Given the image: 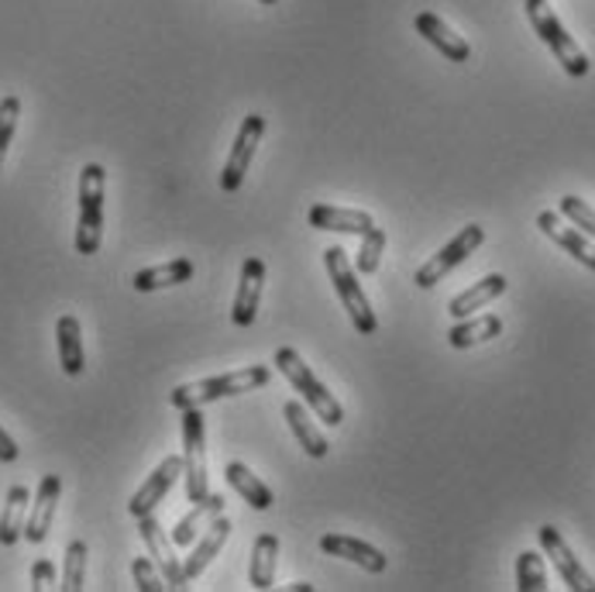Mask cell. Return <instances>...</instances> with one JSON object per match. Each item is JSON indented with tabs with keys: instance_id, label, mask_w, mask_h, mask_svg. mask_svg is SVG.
Returning a JSON list of instances; mask_svg holds the SVG:
<instances>
[{
	"instance_id": "cell-13",
	"label": "cell",
	"mask_w": 595,
	"mask_h": 592,
	"mask_svg": "<svg viewBox=\"0 0 595 592\" xmlns=\"http://www.w3.org/2000/svg\"><path fill=\"white\" fill-rule=\"evenodd\" d=\"M183 476V458L179 455H170L165 458L152 476L145 479V486H141L135 496H131V503H128V513L138 520V516H145V513H155V507L165 500V492H170L176 486V479Z\"/></svg>"
},
{
	"instance_id": "cell-15",
	"label": "cell",
	"mask_w": 595,
	"mask_h": 592,
	"mask_svg": "<svg viewBox=\"0 0 595 592\" xmlns=\"http://www.w3.org/2000/svg\"><path fill=\"white\" fill-rule=\"evenodd\" d=\"M59 496H62V479L59 476H42L38 483V492H35V503H32V513L25 520V541L32 544H42L52 531V520H56V507H59Z\"/></svg>"
},
{
	"instance_id": "cell-17",
	"label": "cell",
	"mask_w": 595,
	"mask_h": 592,
	"mask_svg": "<svg viewBox=\"0 0 595 592\" xmlns=\"http://www.w3.org/2000/svg\"><path fill=\"white\" fill-rule=\"evenodd\" d=\"M228 537H231V520H228L224 513H221V516H213L210 524H207V531L197 537V544H194V552H189V558L183 561L186 579L203 576V572H207V565L221 555V548L228 544Z\"/></svg>"
},
{
	"instance_id": "cell-6",
	"label": "cell",
	"mask_w": 595,
	"mask_h": 592,
	"mask_svg": "<svg viewBox=\"0 0 595 592\" xmlns=\"http://www.w3.org/2000/svg\"><path fill=\"white\" fill-rule=\"evenodd\" d=\"M482 242H486V228H482V224H468V228H462V231L455 234V239H451L438 255H431V258H427V263L417 269L413 282H417L420 290H434L444 276H451L462 263H468V255L479 252Z\"/></svg>"
},
{
	"instance_id": "cell-4",
	"label": "cell",
	"mask_w": 595,
	"mask_h": 592,
	"mask_svg": "<svg viewBox=\"0 0 595 592\" xmlns=\"http://www.w3.org/2000/svg\"><path fill=\"white\" fill-rule=\"evenodd\" d=\"M104 183L101 162H86L80 173V218H77V252L97 255L104 239Z\"/></svg>"
},
{
	"instance_id": "cell-25",
	"label": "cell",
	"mask_w": 595,
	"mask_h": 592,
	"mask_svg": "<svg viewBox=\"0 0 595 592\" xmlns=\"http://www.w3.org/2000/svg\"><path fill=\"white\" fill-rule=\"evenodd\" d=\"M282 417H285V423H290V431H293V438L300 441V448L311 458H324L327 452H330V444L320 438V431H317V423L311 420V414L303 410V404H296V399H290V404L282 407Z\"/></svg>"
},
{
	"instance_id": "cell-5",
	"label": "cell",
	"mask_w": 595,
	"mask_h": 592,
	"mask_svg": "<svg viewBox=\"0 0 595 592\" xmlns=\"http://www.w3.org/2000/svg\"><path fill=\"white\" fill-rule=\"evenodd\" d=\"M324 266H327V276L330 282H335V290L345 303V311L354 324V330L359 335H375L378 330V321H375V311H372V303L365 297V290L359 287V276H354V266L348 263V252L338 248V245H330L324 252Z\"/></svg>"
},
{
	"instance_id": "cell-20",
	"label": "cell",
	"mask_w": 595,
	"mask_h": 592,
	"mask_svg": "<svg viewBox=\"0 0 595 592\" xmlns=\"http://www.w3.org/2000/svg\"><path fill=\"white\" fill-rule=\"evenodd\" d=\"M506 293V276L503 272H492L486 279H479L475 287H468L465 293H458L455 300L447 303V314L455 317V321H465L471 317L475 311H486V306L495 300V297H503Z\"/></svg>"
},
{
	"instance_id": "cell-37",
	"label": "cell",
	"mask_w": 595,
	"mask_h": 592,
	"mask_svg": "<svg viewBox=\"0 0 595 592\" xmlns=\"http://www.w3.org/2000/svg\"><path fill=\"white\" fill-rule=\"evenodd\" d=\"M258 4H266V8H272V4H279V0H258Z\"/></svg>"
},
{
	"instance_id": "cell-33",
	"label": "cell",
	"mask_w": 595,
	"mask_h": 592,
	"mask_svg": "<svg viewBox=\"0 0 595 592\" xmlns=\"http://www.w3.org/2000/svg\"><path fill=\"white\" fill-rule=\"evenodd\" d=\"M131 576H135V585L141 592H162L165 589V579H162V572L155 568L152 558H135L131 561Z\"/></svg>"
},
{
	"instance_id": "cell-36",
	"label": "cell",
	"mask_w": 595,
	"mask_h": 592,
	"mask_svg": "<svg viewBox=\"0 0 595 592\" xmlns=\"http://www.w3.org/2000/svg\"><path fill=\"white\" fill-rule=\"evenodd\" d=\"M311 589H314L311 582H296V585H293V592H311Z\"/></svg>"
},
{
	"instance_id": "cell-34",
	"label": "cell",
	"mask_w": 595,
	"mask_h": 592,
	"mask_svg": "<svg viewBox=\"0 0 595 592\" xmlns=\"http://www.w3.org/2000/svg\"><path fill=\"white\" fill-rule=\"evenodd\" d=\"M52 585H56V565L49 558H38L32 565V589L45 592V589H52Z\"/></svg>"
},
{
	"instance_id": "cell-27",
	"label": "cell",
	"mask_w": 595,
	"mask_h": 592,
	"mask_svg": "<svg viewBox=\"0 0 595 592\" xmlns=\"http://www.w3.org/2000/svg\"><path fill=\"white\" fill-rule=\"evenodd\" d=\"M276 558H279V537L276 534H258L252 544V565H248V579L255 589H272L276 582Z\"/></svg>"
},
{
	"instance_id": "cell-23",
	"label": "cell",
	"mask_w": 595,
	"mask_h": 592,
	"mask_svg": "<svg viewBox=\"0 0 595 592\" xmlns=\"http://www.w3.org/2000/svg\"><path fill=\"white\" fill-rule=\"evenodd\" d=\"M189 279H194V263H189V258H173V263H162V266L135 272L131 287L138 293H155V290H165V287H179V282H189Z\"/></svg>"
},
{
	"instance_id": "cell-26",
	"label": "cell",
	"mask_w": 595,
	"mask_h": 592,
	"mask_svg": "<svg viewBox=\"0 0 595 592\" xmlns=\"http://www.w3.org/2000/svg\"><path fill=\"white\" fill-rule=\"evenodd\" d=\"M28 507H32V492L25 486H11L4 500V513H0V544H4V548L18 544V537L25 534Z\"/></svg>"
},
{
	"instance_id": "cell-29",
	"label": "cell",
	"mask_w": 595,
	"mask_h": 592,
	"mask_svg": "<svg viewBox=\"0 0 595 592\" xmlns=\"http://www.w3.org/2000/svg\"><path fill=\"white\" fill-rule=\"evenodd\" d=\"M86 544L83 541H69L66 548V568H62V589L66 592H80L86 579Z\"/></svg>"
},
{
	"instance_id": "cell-3",
	"label": "cell",
	"mask_w": 595,
	"mask_h": 592,
	"mask_svg": "<svg viewBox=\"0 0 595 592\" xmlns=\"http://www.w3.org/2000/svg\"><path fill=\"white\" fill-rule=\"evenodd\" d=\"M523 8H527V18H530L534 32L540 35V42L547 45V49L555 53V59L561 62L564 73H568V77H575V80L588 77L592 62H588V56L579 49V42L568 35V28L561 25V18L555 14V8L547 4V0H523Z\"/></svg>"
},
{
	"instance_id": "cell-11",
	"label": "cell",
	"mask_w": 595,
	"mask_h": 592,
	"mask_svg": "<svg viewBox=\"0 0 595 592\" xmlns=\"http://www.w3.org/2000/svg\"><path fill=\"white\" fill-rule=\"evenodd\" d=\"M537 228H540L558 248H564L571 258H575V263H582L585 269L595 272V242L588 239L585 231H579L575 224L568 228V224L561 221L558 210H540V214H537Z\"/></svg>"
},
{
	"instance_id": "cell-12",
	"label": "cell",
	"mask_w": 595,
	"mask_h": 592,
	"mask_svg": "<svg viewBox=\"0 0 595 592\" xmlns=\"http://www.w3.org/2000/svg\"><path fill=\"white\" fill-rule=\"evenodd\" d=\"M261 290H266V263L252 255V258H245L242 282H237V293H234V303H231V321L237 327H252L255 324Z\"/></svg>"
},
{
	"instance_id": "cell-10",
	"label": "cell",
	"mask_w": 595,
	"mask_h": 592,
	"mask_svg": "<svg viewBox=\"0 0 595 592\" xmlns=\"http://www.w3.org/2000/svg\"><path fill=\"white\" fill-rule=\"evenodd\" d=\"M537 537H540L544 555L551 558V565L558 568V576L564 579V585H568V589H575V592H595V579H592V576L585 572V568H582V561L575 558V552L568 548V541L561 537V531H558V527L544 524V527L537 531Z\"/></svg>"
},
{
	"instance_id": "cell-14",
	"label": "cell",
	"mask_w": 595,
	"mask_h": 592,
	"mask_svg": "<svg viewBox=\"0 0 595 592\" xmlns=\"http://www.w3.org/2000/svg\"><path fill=\"white\" fill-rule=\"evenodd\" d=\"M320 552L330 555V558H345L351 565H359L365 568V572L378 576V572H386V555L375 548V544L362 541V537H351V534H324L320 537Z\"/></svg>"
},
{
	"instance_id": "cell-1",
	"label": "cell",
	"mask_w": 595,
	"mask_h": 592,
	"mask_svg": "<svg viewBox=\"0 0 595 592\" xmlns=\"http://www.w3.org/2000/svg\"><path fill=\"white\" fill-rule=\"evenodd\" d=\"M269 365H245L237 372H228V375H213V379H200V383H186V386H176L170 393L173 407L186 410V407H203V404H213V399H228V396H242V393H252L258 386L269 383Z\"/></svg>"
},
{
	"instance_id": "cell-7",
	"label": "cell",
	"mask_w": 595,
	"mask_h": 592,
	"mask_svg": "<svg viewBox=\"0 0 595 592\" xmlns=\"http://www.w3.org/2000/svg\"><path fill=\"white\" fill-rule=\"evenodd\" d=\"M183 476H186V500L200 503L207 489V448H203V414L200 407L183 410Z\"/></svg>"
},
{
	"instance_id": "cell-30",
	"label": "cell",
	"mask_w": 595,
	"mask_h": 592,
	"mask_svg": "<svg viewBox=\"0 0 595 592\" xmlns=\"http://www.w3.org/2000/svg\"><path fill=\"white\" fill-rule=\"evenodd\" d=\"M383 252H386V231L383 228H372L362 234V248H359V263H354V269H359L362 276H375L378 263H383Z\"/></svg>"
},
{
	"instance_id": "cell-32",
	"label": "cell",
	"mask_w": 595,
	"mask_h": 592,
	"mask_svg": "<svg viewBox=\"0 0 595 592\" xmlns=\"http://www.w3.org/2000/svg\"><path fill=\"white\" fill-rule=\"evenodd\" d=\"M18 117H21V101L14 97V93H8V97L0 101V165H4L8 149H11V141H14Z\"/></svg>"
},
{
	"instance_id": "cell-16",
	"label": "cell",
	"mask_w": 595,
	"mask_h": 592,
	"mask_svg": "<svg viewBox=\"0 0 595 592\" xmlns=\"http://www.w3.org/2000/svg\"><path fill=\"white\" fill-rule=\"evenodd\" d=\"M413 28H417L420 38L431 42L447 62H468V59H471V45H468L458 32H451L434 11H420V14L413 18Z\"/></svg>"
},
{
	"instance_id": "cell-28",
	"label": "cell",
	"mask_w": 595,
	"mask_h": 592,
	"mask_svg": "<svg viewBox=\"0 0 595 592\" xmlns=\"http://www.w3.org/2000/svg\"><path fill=\"white\" fill-rule=\"evenodd\" d=\"M516 589L520 592H544L547 589V568L537 552H523L516 558Z\"/></svg>"
},
{
	"instance_id": "cell-19",
	"label": "cell",
	"mask_w": 595,
	"mask_h": 592,
	"mask_svg": "<svg viewBox=\"0 0 595 592\" xmlns=\"http://www.w3.org/2000/svg\"><path fill=\"white\" fill-rule=\"evenodd\" d=\"M311 228L317 231H338V234H362L375 228V218L369 210H345V207H330V204H317L311 207Z\"/></svg>"
},
{
	"instance_id": "cell-2",
	"label": "cell",
	"mask_w": 595,
	"mask_h": 592,
	"mask_svg": "<svg viewBox=\"0 0 595 592\" xmlns=\"http://www.w3.org/2000/svg\"><path fill=\"white\" fill-rule=\"evenodd\" d=\"M276 369L285 379H290V386L303 396V404L311 407L327 423V428H341V423H345V407L338 404L335 396H330V390L314 375V369L300 359L296 348H279L276 351Z\"/></svg>"
},
{
	"instance_id": "cell-35",
	"label": "cell",
	"mask_w": 595,
	"mask_h": 592,
	"mask_svg": "<svg viewBox=\"0 0 595 592\" xmlns=\"http://www.w3.org/2000/svg\"><path fill=\"white\" fill-rule=\"evenodd\" d=\"M18 455H21L18 441L4 428H0V462H18Z\"/></svg>"
},
{
	"instance_id": "cell-8",
	"label": "cell",
	"mask_w": 595,
	"mask_h": 592,
	"mask_svg": "<svg viewBox=\"0 0 595 592\" xmlns=\"http://www.w3.org/2000/svg\"><path fill=\"white\" fill-rule=\"evenodd\" d=\"M261 138H266V117L261 114H248L242 128H237V138H234V146H231V155L224 162V173H221V189L224 194H237L245 183V173H248V165L261 146Z\"/></svg>"
},
{
	"instance_id": "cell-9",
	"label": "cell",
	"mask_w": 595,
	"mask_h": 592,
	"mask_svg": "<svg viewBox=\"0 0 595 592\" xmlns=\"http://www.w3.org/2000/svg\"><path fill=\"white\" fill-rule=\"evenodd\" d=\"M138 534H141V541L149 544V555H152L155 568H159L162 579H165V589H179V592H183V589L189 585L186 568H183V561L176 558V544H173L170 534L162 531L159 516H155V513L138 516Z\"/></svg>"
},
{
	"instance_id": "cell-24",
	"label": "cell",
	"mask_w": 595,
	"mask_h": 592,
	"mask_svg": "<svg viewBox=\"0 0 595 592\" xmlns=\"http://www.w3.org/2000/svg\"><path fill=\"white\" fill-rule=\"evenodd\" d=\"M503 335V321L495 314H482V317H465V321H455V327L447 330V345L451 348H475V345H486L492 338Z\"/></svg>"
},
{
	"instance_id": "cell-22",
	"label": "cell",
	"mask_w": 595,
	"mask_h": 592,
	"mask_svg": "<svg viewBox=\"0 0 595 592\" xmlns=\"http://www.w3.org/2000/svg\"><path fill=\"white\" fill-rule=\"evenodd\" d=\"M56 345H59V365L66 375H80L86 369V355H83V330L73 314H62L56 321Z\"/></svg>"
},
{
	"instance_id": "cell-31",
	"label": "cell",
	"mask_w": 595,
	"mask_h": 592,
	"mask_svg": "<svg viewBox=\"0 0 595 592\" xmlns=\"http://www.w3.org/2000/svg\"><path fill=\"white\" fill-rule=\"evenodd\" d=\"M558 214L561 218H568L571 224H575L579 231H585L588 239H595V207H588L582 197H561V204H558Z\"/></svg>"
},
{
	"instance_id": "cell-21",
	"label": "cell",
	"mask_w": 595,
	"mask_h": 592,
	"mask_svg": "<svg viewBox=\"0 0 595 592\" xmlns=\"http://www.w3.org/2000/svg\"><path fill=\"white\" fill-rule=\"evenodd\" d=\"M224 476H228V486H231L237 496H242V500H245L252 510H272V507H276L272 489H269L266 483H261L248 465H242V462H228Z\"/></svg>"
},
{
	"instance_id": "cell-18",
	"label": "cell",
	"mask_w": 595,
	"mask_h": 592,
	"mask_svg": "<svg viewBox=\"0 0 595 592\" xmlns=\"http://www.w3.org/2000/svg\"><path fill=\"white\" fill-rule=\"evenodd\" d=\"M224 513V496L221 492H207L203 500L189 510V513H183L179 520H176V527H173V544L176 548H194L197 544V537L207 531V524L213 516H221Z\"/></svg>"
}]
</instances>
